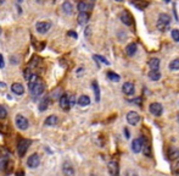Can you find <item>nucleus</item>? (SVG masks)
<instances>
[{
    "label": "nucleus",
    "mask_w": 179,
    "mask_h": 176,
    "mask_svg": "<svg viewBox=\"0 0 179 176\" xmlns=\"http://www.w3.org/2000/svg\"><path fill=\"white\" fill-rule=\"evenodd\" d=\"M124 134H125V138H129V137H130V133L128 131V129H124Z\"/></svg>",
    "instance_id": "79ce46f5"
},
{
    "label": "nucleus",
    "mask_w": 179,
    "mask_h": 176,
    "mask_svg": "<svg viewBox=\"0 0 179 176\" xmlns=\"http://www.w3.org/2000/svg\"><path fill=\"white\" fill-rule=\"evenodd\" d=\"M168 158L169 160H176L179 158V149L178 148H174V147H171L168 149Z\"/></svg>",
    "instance_id": "f3484780"
},
{
    "label": "nucleus",
    "mask_w": 179,
    "mask_h": 176,
    "mask_svg": "<svg viewBox=\"0 0 179 176\" xmlns=\"http://www.w3.org/2000/svg\"><path fill=\"white\" fill-rule=\"evenodd\" d=\"M89 21V14L88 12H79L78 15V23L79 25H85Z\"/></svg>",
    "instance_id": "4be33fe9"
},
{
    "label": "nucleus",
    "mask_w": 179,
    "mask_h": 176,
    "mask_svg": "<svg viewBox=\"0 0 179 176\" xmlns=\"http://www.w3.org/2000/svg\"><path fill=\"white\" fill-rule=\"evenodd\" d=\"M143 153H144L146 157H149V155H150V147L148 146L146 143H144V147H143Z\"/></svg>",
    "instance_id": "72a5a7b5"
},
{
    "label": "nucleus",
    "mask_w": 179,
    "mask_h": 176,
    "mask_svg": "<svg viewBox=\"0 0 179 176\" xmlns=\"http://www.w3.org/2000/svg\"><path fill=\"white\" fill-rule=\"evenodd\" d=\"M132 5H133L135 9H138V10H144V9H146V7L149 6V2H148L146 0H133V1H132Z\"/></svg>",
    "instance_id": "2eb2a0df"
},
{
    "label": "nucleus",
    "mask_w": 179,
    "mask_h": 176,
    "mask_svg": "<svg viewBox=\"0 0 179 176\" xmlns=\"http://www.w3.org/2000/svg\"><path fill=\"white\" fill-rule=\"evenodd\" d=\"M67 34H68L69 37L74 38V39H77V38H78V34H77V33H76L74 31H69V32H68V33H67Z\"/></svg>",
    "instance_id": "c9c22d12"
},
{
    "label": "nucleus",
    "mask_w": 179,
    "mask_h": 176,
    "mask_svg": "<svg viewBox=\"0 0 179 176\" xmlns=\"http://www.w3.org/2000/svg\"><path fill=\"white\" fill-rule=\"evenodd\" d=\"M39 164H40V157H39V154H37V153L32 154L27 159V165H28V168H31V169L38 168Z\"/></svg>",
    "instance_id": "423d86ee"
},
{
    "label": "nucleus",
    "mask_w": 179,
    "mask_h": 176,
    "mask_svg": "<svg viewBox=\"0 0 179 176\" xmlns=\"http://www.w3.org/2000/svg\"><path fill=\"white\" fill-rule=\"evenodd\" d=\"M160 64H161V61H160V59L157 58H152L149 60V66H150L151 70H158Z\"/></svg>",
    "instance_id": "412c9836"
},
{
    "label": "nucleus",
    "mask_w": 179,
    "mask_h": 176,
    "mask_svg": "<svg viewBox=\"0 0 179 176\" xmlns=\"http://www.w3.org/2000/svg\"><path fill=\"white\" fill-rule=\"evenodd\" d=\"M116 1H123V0H116Z\"/></svg>",
    "instance_id": "8fccbe9b"
},
{
    "label": "nucleus",
    "mask_w": 179,
    "mask_h": 176,
    "mask_svg": "<svg viewBox=\"0 0 179 176\" xmlns=\"http://www.w3.org/2000/svg\"><path fill=\"white\" fill-rule=\"evenodd\" d=\"M23 76H25V80L26 81H29V78L33 76V73H32V71H31V69H26L25 71H23Z\"/></svg>",
    "instance_id": "2f4dec72"
},
{
    "label": "nucleus",
    "mask_w": 179,
    "mask_h": 176,
    "mask_svg": "<svg viewBox=\"0 0 179 176\" xmlns=\"http://www.w3.org/2000/svg\"><path fill=\"white\" fill-rule=\"evenodd\" d=\"M31 146V141L29 139H20V142L17 143V153L20 157H23L28 150V148Z\"/></svg>",
    "instance_id": "20e7f679"
},
{
    "label": "nucleus",
    "mask_w": 179,
    "mask_h": 176,
    "mask_svg": "<svg viewBox=\"0 0 179 176\" xmlns=\"http://www.w3.org/2000/svg\"><path fill=\"white\" fill-rule=\"evenodd\" d=\"M62 10L66 15H71L73 12V5L69 1H64L62 2Z\"/></svg>",
    "instance_id": "6ab92c4d"
},
{
    "label": "nucleus",
    "mask_w": 179,
    "mask_h": 176,
    "mask_svg": "<svg viewBox=\"0 0 179 176\" xmlns=\"http://www.w3.org/2000/svg\"><path fill=\"white\" fill-rule=\"evenodd\" d=\"M57 121H59V119L56 115H50V116L46 117V120H45V125H48V126H54L57 124Z\"/></svg>",
    "instance_id": "5701e85b"
},
{
    "label": "nucleus",
    "mask_w": 179,
    "mask_h": 176,
    "mask_svg": "<svg viewBox=\"0 0 179 176\" xmlns=\"http://www.w3.org/2000/svg\"><path fill=\"white\" fill-rule=\"evenodd\" d=\"M125 117H127L128 124H129V125H132V126L138 125L139 120H140V116H139V114L137 113V111H129Z\"/></svg>",
    "instance_id": "9b49d317"
},
{
    "label": "nucleus",
    "mask_w": 179,
    "mask_h": 176,
    "mask_svg": "<svg viewBox=\"0 0 179 176\" xmlns=\"http://www.w3.org/2000/svg\"><path fill=\"white\" fill-rule=\"evenodd\" d=\"M90 33H92V28H90V27H87V28H85V32H84L85 37H89V36H90Z\"/></svg>",
    "instance_id": "ea45409f"
},
{
    "label": "nucleus",
    "mask_w": 179,
    "mask_h": 176,
    "mask_svg": "<svg viewBox=\"0 0 179 176\" xmlns=\"http://www.w3.org/2000/svg\"><path fill=\"white\" fill-rule=\"evenodd\" d=\"M169 69H171L172 71H178L179 70V59H174V60L171 61Z\"/></svg>",
    "instance_id": "c85d7f7f"
},
{
    "label": "nucleus",
    "mask_w": 179,
    "mask_h": 176,
    "mask_svg": "<svg viewBox=\"0 0 179 176\" xmlns=\"http://www.w3.org/2000/svg\"><path fill=\"white\" fill-rule=\"evenodd\" d=\"M5 67V61H4V56L0 54V69H4Z\"/></svg>",
    "instance_id": "4c0bfd02"
},
{
    "label": "nucleus",
    "mask_w": 179,
    "mask_h": 176,
    "mask_svg": "<svg viewBox=\"0 0 179 176\" xmlns=\"http://www.w3.org/2000/svg\"><path fill=\"white\" fill-rule=\"evenodd\" d=\"M125 176H137V173L133 170H127L125 171Z\"/></svg>",
    "instance_id": "e433bc0d"
},
{
    "label": "nucleus",
    "mask_w": 179,
    "mask_h": 176,
    "mask_svg": "<svg viewBox=\"0 0 179 176\" xmlns=\"http://www.w3.org/2000/svg\"><path fill=\"white\" fill-rule=\"evenodd\" d=\"M163 1H165V2H169V1H171V0H163Z\"/></svg>",
    "instance_id": "49530a36"
},
{
    "label": "nucleus",
    "mask_w": 179,
    "mask_h": 176,
    "mask_svg": "<svg viewBox=\"0 0 179 176\" xmlns=\"http://www.w3.org/2000/svg\"><path fill=\"white\" fill-rule=\"evenodd\" d=\"M107 170H109V174L111 176H118L120 175V166H118V163L115 160L110 161L107 164Z\"/></svg>",
    "instance_id": "f8f14e48"
},
{
    "label": "nucleus",
    "mask_w": 179,
    "mask_h": 176,
    "mask_svg": "<svg viewBox=\"0 0 179 176\" xmlns=\"http://www.w3.org/2000/svg\"><path fill=\"white\" fill-rule=\"evenodd\" d=\"M50 28H51V22L49 21H40L35 23V29L39 34H46Z\"/></svg>",
    "instance_id": "39448f33"
},
{
    "label": "nucleus",
    "mask_w": 179,
    "mask_h": 176,
    "mask_svg": "<svg viewBox=\"0 0 179 176\" xmlns=\"http://www.w3.org/2000/svg\"><path fill=\"white\" fill-rule=\"evenodd\" d=\"M90 7L92 6L88 2H85V1H79L78 2V10H79V12H87Z\"/></svg>",
    "instance_id": "b1692460"
},
{
    "label": "nucleus",
    "mask_w": 179,
    "mask_h": 176,
    "mask_svg": "<svg viewBox=\"0 0 179 176\" xmlns=\"http://www.w3.org/2000/svg\"><path fill=\"white\" fill-rule=\"evenodd\" d=\"M120 18H121L122 23H124L125 26H132L133 25V17L129 14V11H127V10H123L120 14Z\"/></svg>",
    "instance_id": "9d476101"
},
{
    "label": "nucleus",
    "mask_w": 179,
    "mask_h": 176,
    "mask_svg": "<svg viewBox=\"0 0 179 176\" xmlns=\"http://www.w3.org/2000/svg\"><path fill=\"white\" fill-rule=\"evenodd\" d=\"M22 1H23V0H18V2H22Z\"/></svg>",
    "instance_id": "de8ad7c7"
},
{
    "label": "nucleus",
    "mask_w": 179,
    "mask_h": 176,
    "mask_svg": "<svg viewBox=\"0 0 179 176\" xmlns=\"http://www.w3.org/2000/svg\"><path fill=\"white\" fill-rule=\"evenodd\" d=\"M15 124H16V127L20 129V130H22V131L27 130L28 126H29L27 117H25L23 115H21V114H17L15 116Z\"/></svg>",
    "instance_id": "f03ea898"
},
{
    "label": "nucleus",
    "mask_w": 179,
    "mask_h": 176,
    "mask_svg": "<svg viewBox=\"0 0 179 176\" xmlns=\"http://www.w3.org/2000/svg\"><path fill=\"white\" fill-rule=\"evenodd\" d=\"M7 115V111H6V109L4 108V106H1L0 105V119H5Z\"/></svg>",
    "instance_id": "f704fd0d"
},
{
    "label": "nucleus",
    "mask_w": 179,
    "mask_h": 176,
    "mask_svg": "<svg viewBox=\"0 0 179 176\" xmlns=\"http://www.w3.org/2000/svg\"><path fill=\"white\" fill-rule=\"evenodd\" d=\"M60 106L64 109V110H68L71 108V103H69V94L67 93H64L61 97H60Z\"/></svg>",
    "instance_id": "4468645a"
},
{
    "label": "nucleus",
    "mask_w": 179,
    "mask_h": 176,
    "mask_svg": "<svg viewBox=\"0 0 179 176\" xmlns=\"http://www.w3.org/2000/svg\"><path fill=\"white\" fill-rule=\"evenodd\" d=\"M0 33H1V28H0Z\"/></svg>",
    "instance_id": "3c124183"
},
{
    "label": "nucleus",
    "mask_w": 179,
    "mask_h": 176,
    "mask_svg": "<svg viewBox=\"0 0 179 176\" xmlns=\"http://www.w3.org/2000/svg\"><path fill=\"white\" fill-rule=\"evenodd\" d=\"M23 175H25L23 171H18V173H17V176H23Z\"/></svg>",
    "instance_id": "37998d69"
},
{
    "label": "nucleus",
    "mask_w": 179,
    "mask_h": 176,
    "mask_svg": "<svg viewBox=\"0 0 179 176\" xmlns=\"http://www.w3.org/2000/svg\"><path fill=\"white\" fill-rule=\"evenodd\" d=\"M49 106V98H44L41 99V102L39 103V110L40 111H45Z\"/></svg>",
    "instance_id": "bb28decb"
},
{
    "label": "nucleus",
    "mask_w": 179,
    "mask_h": 176,
    "mask_svg": "<svg viewBox=\"0 0 179 176\" xmlns=\"http://www.w3.org/2000/svg\"><path fill=\"white\" fill-rule=\"evenodd\" d=\"M172 38H173L176 42H179V31L178 29H173V31H172Z\"/></svg>",
    "instance_id": "473e14b6"
},
{
    "label": "nucleus",
    "mask_w": 179,
    "mask_h": 176,
    "mask_svg": "<svg viewBox=\"0 0 179 176\" xmlns=\"http://www.w3.org/2000/svg\"><path fill=\"white\" fill-rule=\"evenodd\" d=\"M107 77H109L110 81H113V82H118V81L121 80V76H120V75L112 72V71H109V72H107Z\"/></svg>",
    "instance_id": "cd10ccee"
},
{
    "label": "nucleus",
    "mask_w": 179,
    "mask_h": 176,
    "mask_svg": "<svg viewBox=\"0 0 179 176\" xmlns=\"http://www.w3.org/2000/svg\"><path fill=\"white\" fill-rule=\"evenodd\" d=\"M62 174H64V176H76L74 168L69 161H65L62 164Z\"/></svg>",
    "instance_id": "6e6552de"
},
{
    "label": "nucleus",
    "mask_w": 179,
    "mask_h": 176,
    "mask_svg": "<svg viewBox=\"0 0 179 176\" xmlns=\"http://www.w3.org/2000/svg\"><path fill=\"white\" fill-rule=\"evenodd\" d=\"M149 110H150V113H151L152 115H155V116H160L163 113V108H162V105L160 103H151L150 106H149Z\"/></svg>",
    "instance_id": "1a4fd4ad"
},
{
    "label": "nucleus",
    "mask_w": 179,
    "mask_h": 176,
    "mask_svg": "<svg viewBox=\"0 0 179 176\" xmlns=\"http://www.w3.org/2000/svg\"><path fill=\"white\" fill-rule=\"evenodd\" d=\"M94 59L97 60V61H101V62H102V64H105V65H110L109 60H106V59L104 58V56H101V55H94Z\"/></svg>",
    "instance_id": "7c9ffc66"
},
{
    "label": "nucleus",
    "mask_w": 179,
    "mask_h": 176,
    "mask_svg": "<svg viewBox=\"0 0 179 176\" xmlns=\"http://www.w3.org/2000/svg\"><path fill=\"white\" fill-rule=\"evenodd\" d=\"M11 90H12V93H15L16 95H22V94L25 93V87H23L21 83L16 82V83H14V85L11 86Z\"/></svg>",
    "instance_id": "dca6fc26"
},
{
    "label": "nucleus",
    "mask_w": 179,
    "mask_h": 176,
    "mask_svg": "<svg viewBox=\"0 0 179 176\" xmlns=\"http://www.w3.org/2000/svg\"><path fill=\"white\" fill-rule=\"evenodd\" d=\"M37 2H39V4H43V2H45V0H35Z\"/></svg>",
    "instance_id": "c03bdc74"
},
{
    "label": "nucleus",
    "mask_w": 179,
    "mask_h": 176,
    "mask_svg": "<svg viewBox=\"0 0 179 176\" xmlns=\"http://www.w3.org/2000/svg\"><path fill=\"white\" fill-rule=\"evenodd\" d=\"M78 104H79L81 106H87V105L90 104V98H89L88 95H81V97L78 98Z\"/></svg>",
    "instance_id": "393cba45"
},
{
    "label": "nucleus",
    "mask_w": 179,
    "mask_h": 176,
    "mask_svg": "<svg viewBox=\"0 0 179 176\" xmlns=\"http://www.w3.org/2000/svg\"><path fill=\"white\" fill-rule=\"evenodd\" d=\"M174 173L179 175V160H178V163L176 164V166H174Z\"/></svg>",
    "instance_id": "a19ab883"
},
{
    "label": "nucleus",
    "mask_w": 179,
    "mask_h": 176,
    "mask_svg": "<svg viewBox=\"0 0 179 176\" xmlns=\"http://www.w3.org/2000/svg\"><path fill=\"white\" fill-rule=\"evenodd\" d=\"M6 166H7V158L0 157V170H4Z\"/></svg>",
    "instance_id": "c756f323"
},
{
    "label": "nucleus",
    "mask_w": 179,
    "mask_h": 176,
    "mask_svg": "<svg viewBox=\"0 0 179 176\" xmlns=\"http://www.w3.org/2000/svg\"><path fill=\"white\" fill-rule=\"evenodd\" d=\"M137 49H138L137 44H135V43H129L127 46H125V53H127V55L133 56V55L137 53Z\"/></svg>",
    "instance_id": "a211bd4d"
},
{
    "label": "nucleus",
    "mask_w": 179,
    "mask_h": 176,
    "mask_svg": "<svg viewBox=\"0 0 179 176\" xmlns=\"http://www.w3.org/2000/svg\"><path fill=\"white\" fill-rule=\"evenodd\" d=\"M122 90H123L124 94H127V95H133L134 93H135V87H134V83L133 82H125L123 83V86H122Z\"/></svg>",
    "instance_id": "ddd939ff"
},
{
    "label": "nucleus",
    "mask_w": 179,
    "mask_h": 176,
    "mask_svg": "<svg viewBox=\"0 0 179 176\" xmlns=\"http://www.w3.org/2000/svg\"><path fill=\"white\" fill-rule=\"evenodd\" d=\"M90 176H97V175H95V174H92V175H90Z\"/></svg>",
    "instance_id": "09e8293b"
},
{
    "label": "nucleus",
    "mask_w": 179,
    "mask_h": 176,
    "mask_svg": "<svg viewBox=\"0 0 179 176\" xmlns=\"http://www.w3.org/2000/svg\"><path fill=\"white\" fill-rule=\"evenodd\" d=\"M148 76H149V78L151 81H158L161 78V72L158 70H150L149 73H148Z\"/></svg>",
    "instance_id": "aec40b11"
},
{
    "label": "nucleus",
    "mask_w": 179,
    "mask_h": 176,
    "mask_svg": "<svg viewBox=\"0 0 179 176\" xmlns=\"http://www.w3.org/2000/svg\"><path fill=\"white\" fill-rule=\"evenodd\" d=\"M29 90H31V93L33 94V95H35V97H38V95H40L41 93L44 92V89H45V86H44V82L40 81L39 78H38V81L34 83V85H32V86H29Z\"/></svg>",
    "instance_id": "7ed1b4c3"
},
{
    "label": "nucleus",
    "mask_w": 179,
    "mask_h": 176,
    "mask_svg": "<svg viewBox=\"0 0 179 176\" xmlns=\"http://www.w3.org/2000/svg\"><path fill=\"white\" fill-rule=\"evenodd\" d=\"M93 89H94V94H95V100L100 102V88H99L97 81L93 82Z\"/></svg>",
    "instance_id": "a878e982"
},
{
    "label": "nucleus",
    "mask_w": 179,
    "mask_h": 176,
    "mask_svg": "<svg viewBox=\"0 0 179 176\" xmlns=\"http://www.w3.org/2000/svg\"><path fill=\"white\" fill-rule=\"evenodd\" d=\"M144 143H145V139L143 137H139V138H135L133 142H132V150L134 153H139L143 150V147H144Z\"/></svg>",
    "instance_id": "0eeeda50"
},
{
    "label": "nucleus",
    "mask_w": 179,
    "mask_h": 176,
    "mask_svg": "<svg viewBox=\"0 0 179 176\" xmlns=\"http://www.w3.org/2000/svg\"><path fill=\"white\" fill-rule=\"evenodd\" d=\"M69 103H71V106H73L76 104V97L74 95H69Z\"/></svg>",
    "instance_id": "58836bf2"
},
{
    "label": "nucleus",
    "mask_w": 179,
    "mask_h": 176,
    "mask_svg": "<svg viewBox=\"0 0 179 176\" xmlns=\"http://www.w3.org/2000/svg\"><path fill=\"white\" fill-rule=\"evenodd\" d=\"M169 25H171V17L167 14H161L158 16V20H157V28L160 31H167L169 28Z\"/></svg>",
    "instance_id": "f257e3e1"
},
{
    "label": "nucleus",
    "mask_w": 179,
    "mask_h": 176,
    "mask_svg": "<svg viewBox=\"0 0 179 176\" xmlns=\"http://www.w3.org/2000/svg\"><path fill=\"white\" fill-rule=\"evenodd\" d=\"M4 2H5V0H0V6H1V5L4 4Z\"/></svg>",
    "instance_id": "a18cd8bd"
}]
</instances>
